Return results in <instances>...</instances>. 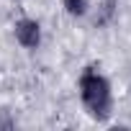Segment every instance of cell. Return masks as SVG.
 <instances>
[{"label": "cell", "mask_w": 131, "mask_h": 131, "mask_svg": "<svg viewBox=\"0 0 131 131\" xmlns=\"http://www.w3.org/2000/svg\"><path fill=\"white\" fill-rule=\"evenodd\" d=\"M64 8H67L72 16H85V10H88V0H64Z\"/></svg>", "instance_id": "obj_3"}, {"label": "cell", "mask_w": 131, "mask_h": 131, "mask_svg": "<svg viewBox=\"0 0 131 131\" xmlns=\"http://www.w3.org/2000/svg\"><path fill=\"white\" fill-rule=\"evenodd\" d=\"M16 39H18L23 46H36V44L41 41L39 23H36V21H18V23H16Z\"/></svg>", "instance_id": "obj_2"}, {"label": "cell", "mask_w": 131, "mask_h": 131, "mask_svg": "<svg viewBox=\"0 0 131 131\" xmlns=\"http://www.w3.org/2000/svg\"><path fill=\"white\" fill-rule=\"evenodd\" d=\"M80 93L85 105L90 108V113H95L98 118L108 116L111 108V88L105 82V77H100L98 72H85L80 77Z\"/></svg>", "instance_id": "obj_1"}]
</instances>
